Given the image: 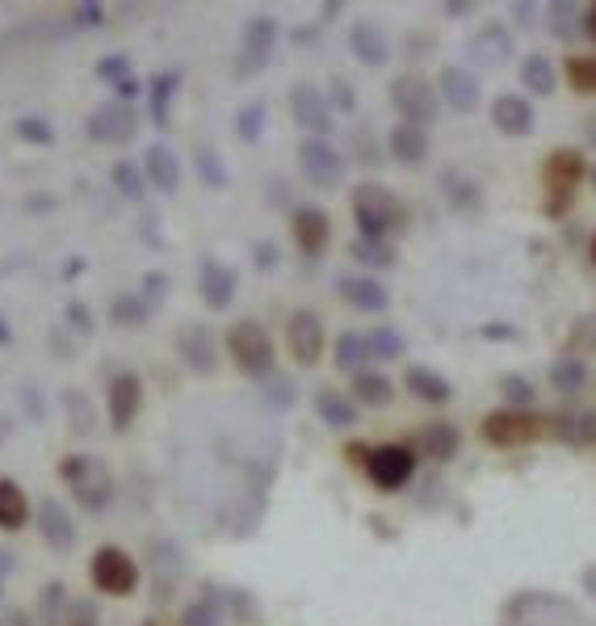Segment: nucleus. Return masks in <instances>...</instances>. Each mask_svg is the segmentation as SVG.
<instances>
[{"label":"nucleus","instance_id":"nucleus-44","mask_svg":"<svg viewBox=\"0 0 596 626\" xmlns=\"http://www.w3.org/2000/svg\"><path fill=\"white\" fill-rule=\"evenodd\" d=\"M567 80L575 93H596V55H572L567 59Z\"/></svg>","mask_w":596,"mask_h":626},{"label":"nucleus","instance_id":"nucleus-18","mask_svg":"<svg viewBox=\"0 0 596 626\" xmlns=\"http://www.w3.org/2000/svg\"><path fill=\"white\" fill-rule=\"evenodd\" d=\"M273 47H278V22L273 18H252L244 25V55H239L236 72H257Z\"/></svg>","mask_w":596,"mask_h":626},{"label":"nucleus","instance_id":"nucleus-40","mask_svg":"<svg viewBox=\"0 0 596 626\" xmlns=\"http://www.w3.org/2000/svg\"><path fill=\"white\" fill-rule=\"evenodd\" d=\"M68 593H64V584H55L50 580L47 589L38 593V623L43 626H64V618H68Z\"/></svg>","mask_w":596,"mask_h":626},{"label":"nucleus","instance_id":"nucleus-7","mask_svg":"<svg viewBox=\"0 0 596 626\" xmlns=\"http://www.w3.org/2000/svg\"><path fill=\"white\" fill-rule=\"evenodd\" d=\"M366 476L379 483L382 492H400L416 476V450L412 446H379L366 455Z\"/></svg>","mask_w":596,"mask_h":626},{"label":"nucleus","instance_id":"nucleus-19","mask_svg":"<svg viewBox=\"0 0 596 626\" xmlns=\"http://www.w3.org/2000/svg\"><path fill=\"white\" fill-rule=\"evenodd\" d=\"M139 169H144V181L151 190H160V193L181 190V160H177V152L168 144H147Z\"/></svg>","mask_w":596,"mask_h":626},{"label":"nucleus","instance_id":"nucleus-4","mask_svg":"<svg viewBox=\"0 0 596 626\" xmlns=\"http://www.w3.org/2000/svg\"><path fill=\"white\" fill-rule=\"evenodd\" d=\"M89 577H93L97 593H105V597H131L139 589V563H135V555H126L122 547L105 543V547H97L93 563H89Z\"/></svg>","mask_w":596,"mask_h":626},{"label":"nucleus","instance_id":"nucleus-56","mask_svg":"<svg viewBox=\"0 0 596 626\" xmlns=\"http://www.w3.org/2000/svg\"><path fill=\"white\" fill-rule=\"evenodd\" d=\"M483 337L487 340H513L517 337V328H513V324H487V328H483Z\"/></svg>","mask_w":596,"mask_h":626},{"label":"nucleus","instance_id":"nucleus-50","mask_svg":"<svg viewBox=\"0 0 596 626\" xmlns=\"http://www.w3.org/2000/svg\"><path fill=\"white\" fill-rule=\"evenodd\" d=\"M97 76L105 80V85H119L131 76V59L126 55H105V59H97Z\"/></svg>","mask_w":596,"mask_h":626},{"label":"nucleus","instance_id":"nucleus-60","mask_svg":"<svg viewBox=\"0 0 596 626\" xmlns=\"http://www.w3.org/2000/svg\"><path fill=\"white\" fill-rule=\"evenodd\" d=\"M593 261H596V236H593Z\"/></svg>","mask_w":596,"mask_h":626},{"label":"nucleus","instance_id":"nucleus-42","mask_svg":"<svg viewBox=\"0 0 596 626\" xmlns=\"http://www.w3.org/2000/svg\"><path fill=\"white\" fill-rule=\"evenodd\" d=\"M13 135L30 147H50L55 144V126H50L43 114H25V119L13 122Z\"/></svg>","mask_w":596,"mask_h":626},{"label":"nucleus","instance_id":"nucleus-47","mask_svg":"<svg viewBox=\"0 0 596 626\" xmlns=\"http://www.w3.org/2000/svg\"><path fill=\"white\" fill-rule=\"evenodd\" d=\"M366 340H370V354H374V358H400V354H404V337H400L391 324L374 328Z\"/></svg>","mask_w":596,"mask_h":626},{"label":"nucleus","instance_id":"nucleus-58","mask_svg":"<svg viewBox=\"0 0 596 626\" xmlns=\"http://www.w3.org/2000/svg\"><path fill=\"white\" fill-rule=\"evenodd\" d=\"M4 345H13V324L0 315V349H4Z\"/></svg>","mask_w":596,"mask_h":626},{"label":"nucleus","instance_id":"nucleus-29","mask_svg":"<svg viewBox=\"0 0 596 626\" xmlns=\"http://www.w3.org/2000/svg\"><path fill=\"white\" fill-rule=\"evenodd\" d=\"M458 429H453L450 421H432V425H425L420 434H416V450L429 458H453L458 455Z\"/></svg>","mask_w":596,"mask_h":626},{"label":"nucleus","instance_id":"nucleus-27","mask_svg":"<svg viewBox=\"0 0 596 626\" xmlns=\"http://www.w3.org/2000/svg\"><path fill=\"white\" fill-rule=\"evenodd\" d=\"M407 391L416 395V400H425V404H450L453 387L446 375H437V370H429V366H407L404 375Z\"/></svg>","mask_w":596,"mask_h":626},{"label":"nucleus","instance_id":"nucleus-36","mask_svg":"<svg viewBox=\"0 0 596 626\" xmlns=\"http://www.w3.org/2000/svg\"><path fill=\"white\" fill-rule=\"evenodd\" d=\"M521 85L529 89V93H550V89H554V64H550V55H542V51L525 55L521 59Z\"/></svg>","mask_w":596,"mask_h":626},{"label":"nucleus","instance_id":"nucleus-43","mask_svg":"<svg viewBox=\"0 0 596 626\" xmlns=\"http://www.w3.org/2000/svg\"><path fill=\"white\" fill-rule=\"evenodd\" d=\"M110 181H114V190H119L122 198H144V190H147L144 169H139V165H131V160H114Z\"/></svg>","mask_w":596,"mask_h":626},{"label":"nucleus","instance_id":"nucleus-49","mask_svg":"<svg viewBox=\"0 0 596 626\" xmlns=\"http://www.w3.org/2000/svg\"><path fill=\"white\" fill-rule=\"evenodd\" d=\"M504 400H508V409L517 412L525 409V404H533V387H529V379H521V375H504Z\"/></svg>","mask_w":596,"mask_h":626},{"label":"nucleus","instance_id":"nucleus-59","mask_svg":"<svg viewBox=\"0 0 596 626\" xmlns=\"http://www.w3.org/2000/svg\"><path fill=\"white\" fill-rule=\"evenodd\" d=\"M366 455H370L366 446H349V450H345V458H353V462H366Z\"/></svg>","mask_w":596,"mask_h":626},{"label":"nucleus","instance_id":"nucleus-24","mask_svg":"<svg viewBox=\"0 0 596 626\" xmlns=\"http://www.w3.org/2000/svg\"><path fill=\"white\" fill-rule=\"evenodd\" d=\"M340 299L358 312H386L391 308V290L379 278H340Z\"/></svg>","mask_w":596,"mask_h":626},{"label":"nucleus","instance_id":"nucleus-35","mask_svg":"<svg viewBox=\"0 0 596 626\" xmlns=\"http://www.w3.org/2000/svg\"><path fill=\"white\" fill-rule=\"evenodd\" d=\"M391 395H395L391 379L370 375V370L353 375V400H358V404H366V409H382V404H391Z\"/></svg>","mask_w":596,"mask_h":626},{"label":"nucleus","instance_id":"nucleus-12","mask_svg":"<svg viewBox=\"0 0 596 626\" xmlns=\"http://www.w3.org/2000/svg\"><path fill=\"white\" fill-rule=\"evenodd\" d=\"M105 409H110V425L114 429H131V421L144 409V379L135 370H122L105 387Z\"/></svg>","mask_w":596,"mask_h":626},{"label":"nucleus","instance_id":"nucleus-31","mask_svg":"<svg viewBox=\"0 0 596 626\" xmlns=\"http://www.w3.org/2000/svg\"><path fill=\"white\" fill-rule=\"evenodd\" d=\"M64 416H68V429H72L76 437L97 434V409L80 387H68V391H64Z\"/></svg>","mask_w":596,"mask_h":626},{"label":"nucleus","instance_id":"nucleus-5","mask_svg":"<svg viewBox=\"0 0 596 626\" xmlns=\"http://www.w3.org/2000/svg\"><path fill=\"white\" fill-rule=\"evenodd\" d=\"M542 181H547V211L550 215H563L572 206L575 186L584 181V156L572 152V147L554 152L547 160V169H542Z\"/></svg>","mask_w":596,"mask_h":626},{"label":"nucleus","instance_id":"nucleus-39","mask_svg":"<svg viewBox=\"0 0 596 626\" xmlns=\"http://www.w3.org/2000/svg\"><path fill=\"white\" fill-rule=\"evenodd\" d=\"M588 379V366L584 358H575V354H563V358L550 366V387H559V391H580Z\"/></svg>","mask_w":596,"mask_h":626},{"label":"nucleus","instance_id":"nucleus-6","mask_svg":"<svg viewBox=\"0 0 596 626\" xmlns=\"http://www.w3.org/2000/svg\"><path fill=\"white\" fill-rule=\"evenodd\" d=\"M391 105L400 110V119L407 126H429L437 119V110H441V101H437V89H432L429 80H420V76H400L395 85H391Z\"/></svg>","mask_w":596,"mask_h":626},{"label":"nucleus","instance_id":"nucleus-32","mask_svg":"<svg viewBox=\"0 0 596 626\" xmlns=\"http://www.w3.org/2000/svg\"><path fill=\"white\" fill-rule=\"evenodd\" d=\"M333 349H336V366H340V370H349V375H361V370H366V361L374 358L366 333H340Z\"/></svg>","mask_w":596,"mask_h":626},{"label":"nucleus","instance_id":"nucleus-13","mask_svg":"<svg viewBox=\"0 0 596 626\" xmlns=\"http://www.w3.org/2000/svg\"><path fill=\"white\" fill-rule=\"evenodd\" d=\"M236 287H239V273L227 266V261L202 257V266H198V294H202V303H206L211 312H227L232 299H236Z\"/></svg>","mask_w":596,"mask_h":626},{"label":"nucleus","instance_id":"nucleus-20","mask_svg":"<svg viewBox=\"0 0 596 626\" xmlns=\"http://www.w3.org/2000/svg\"><path fill=\"white\" fill-rule=\"evenodd\" d=\"M349 51H353V59H358V64H366V68H382V64L391 59L386 34H382V25H374V22H353V25H349Z\"/></svg>","mask_w":596,"mask_h":626},{"label":"nucleus","instance_id":"nucleus-15","mask_svg":"<svg viewBox=\"0 0 596 626\" xmlns=\"http://www.w3.org/2000/svg\"><path fill=\"white\" fill-rule=\"evenodd\" d=\"M34 517H38V534H43V543H47L50 551L68 555L76 547V522L68 505L59 501V496H43L38 508H34Z\"/></svg>","mask_w":596,"mask_h":626},{"label":"nucleus","instance_id":"nucleus-51","mask_svg":"<svg viewBox=\"0 0 596 626\" xmlns=\"http://www.w3.org/2000/svg\"><path fill=\"white\" fill-rule=\"evenodd\" d=\"M101 623V614H97V602H72L68 605V618H64V626H97Z\"/></svg>","mask_w":596,"mask_h":626},{"label":"nucleus","instance_id":"nucleus-9","mask_svg":"<svg viewBox=\"0 0 596 626\" xmlns=\"http://www.w3.org/2000/svg\"><path fill=\"white\" fill-rule=\"evenodd\" d=\"M85 126H89V139L97 144H131L139 131V114L126 101H101Z\"/></svg>","mask_w":596,"mask_h":626},{"label":"nucleus","instance_id":"nucleus-57","mask_svg":"<svg viewBox=\"0 0 596 626\" xmlns=\"http://www.w3.org/2000/svg\"><path fill=\"white\" fill-rule=\"evenodd\" d=\"M580 30L588 34V43L596 47V4H593V9H584V13H580Z\"/></svg>","mask_w":596,"mask_h":626},{"label":"nucleus","instance_id":"nucleus-25","mask_svg":"<svg viewBox=\"0 0 596 626\" xmlns=\"http://www.w3.org/2000/svg\"><path fill=\"white\" fill-rule=\"evenodd\" d=\"M386 147H391V156H395L400 165H425V160H429V131L400 122V126L386 135Z\"/></svg>","mask_w":596,"mask_h":626},{"label":"nucleus","instance_id":"nucleus-23","mask_svg":"<svg viewBox=\"0 0 596 626\" xmlns=\"http://www.w3.org/2000/svg\"><path fill=\"white\" fill-rule=\"evenodd\" d=\"M441 97L450 101V110L458 114H475L479 110V80L466 68H441Z\"/></svg>","mask_w":596,"mask_h":626},{"label":"nucleus","instance_id":"nucleus-14","mask_svg":"<svg viewBox=\"0 0 596 626\" xmlns=\"http://www.w3.org/2000/svg\"><path fill=\"white\" fill-rule=\"evenodd\" d=\"M290 119L299 122L311 139H324L333 131V105H328V97L319 93L315 85H299L290 93Z\"/></svg>","mask_w":596,"mask_h":626},{"label":"nucleus","instance_id":"nucleus-37","mask_svg":"<svg viewBox=\"0 0 596 626\" xmlns=\"http://www.w3.org/2000/svg\"><path fill=\"white\" fill-rule=\"evenodd\" d=\"M193 165L202 172V186H206V190H227V186H232V172H227V165H223V156H218L215 147H198V152H193Z\"/></svg>","mask_w":596,"mask_h":626},{"label":"nucleus","instance_id":"nucleus-38","mask_svg":"<svg viewBox=\"0 0 596 626\" xmlns=\"http://www.w3.org/2000/svg\"><path fill=\"white\" fill-rule=\"evenodd\" d=\"M223 623V593H202L181 610V626H218Z\"/></svg>","mask_w":596,"mask_h":626},{"label":"nucleus","instance_id":"nucleus-53","mask_svg":"<svg viewBox=\"0 0 596 626\" xmlns=\"http://www.w3.org/2000/svg\"><path fill=\"white\" fill-rule=\"evenodd\" d=\"M252 266H257V269H273V266H278V244H273V241L257 244V248H252Z\"/></svg>","mask_w":596,"mask_h":626},{"label":"nucleus","instance_id":"nucleus-11","mask_svg":"<svg viewBox=\"0 0 596 626\" xmlns=\"http://www.w3.org/2000/svg\"><path fill=\"white\" fill-rule=\"evenodd\" d=\"M324 320L311 312V308H299V312L286 320V349L290 358L299 366H315L319 354H324Z\"/></svg>","mask_w":596,"mask_h":626},{"label":"nucleus","instance_id":"nucleus-28","mask_svg":"<svg viewBox=\"0 0 596 626\" xmlns=\"http://www.w3.org/2000/svg\"><path fill=\"white\" fill-rule=\"evenodd\" d=\"M25 522H30V496L18 480L0 476V530H22Z\"/></svg>","mask_w":596,"mask_h":626},{"label":"nucleus","instance_id":"nucleus-8","mask_svg":"<svg viewBox=\"0 0 596 626\" xmlns=\"http://www.w3.org/2000/svg\"><path fill=\"white\" fill-rule=\"evenodd\" d=\"M299 169L315 190H336L345 181V156L328 139H311L307 135L303 147H299Z\"/></svg>","mask_w":596,"mask_h":626},{"label":"nucleus","instance_id":"nucleus-1","mask_svg":"<svg viewBox=\"0 0 596 626\" xmlns=\"http://www.w3.org/2000/svg\"><path fill=\"white\" fill-rule=\"evenodd\" d=\"M59 476H64V483L72 488V496L80 501V508H89V513H105V508L114 505L119 483H114V471L105 467V458L68 455L64 462H59Z\"/></svg>","mask_w":596,"mask_h":626},{"label":"nucleus","instance_id":"nucleus-52","mask_svg":"<svg viewBox=\"0 0 596 626\" xmlns=\"http://www.w3.org/2000/svg\"><path fill=\"white\" fill-rule=\"evenodd\" d=\"M72 22L85 25V30H93V25L105 22V4H97V0H85V4H76L72 9Z\"/></svg>","mask_w":596,"mask_h":626},{"label":"nucleus","instance_id":"nucleus-30","mask_svg":"<svg viewBox=\"0 0 596 626\" xmlns=\"http://www.w3.org/2000/svg\"><path fill=\"white\" fill-rule=\"evenodd\" d=\"M550 434L563 437L567 446H593L596 441V412H567L550 421Z\"/></svg>","mask_w":596,"mask_h":626},{"label":"nucleus","instance_id":"nucleus-26","mask_svg":"<svg viewBox=\"0 0 596 626\" xmlns=\"http://www.w3.org/2000/svg\"><path fill=\"white\" fill-rule=\"evenodd\" d=\"M315 412H319V421L333 425V429L358 425V404H353L345 391H336V387H319V391H315Z\"/></svg>","mask_w":596,"mask_h":626},{"label":"nucleus","instance_id":"nucleus-55","mask_svg":"<svg viewBox=\"0 0 596 626\" xmlns=\"http://www.w3.org/2000/svg\"><path fill=\"white\" fill-rule=\"evenodd\" d=\"M333 110H353V89L345 85V80H333V101H328Z\"/></svg>","mask_w":596,"mask_h":626},{"label":"nucleus","instance_id":"nucleus-34","mask_svg":"<svg viewBox=\"0 0 596 626\" xmlns=\"http://www.w3.org/2000/svg\"><path fill=\"white\" fill-rule=\"evenodd\" d=\"M110 320H114L119 328H144L147 320H151V308H147L135 290H126V294H114V299H110Z\"/></svg>","mask_w":596,"mask_h":626},{"label":"nucleus","instance_id":"nucleus-22","mask_svg":"<svg viewBox=\"0 0 596 626\" xmlns=\"http://www.w3.org/2000/svg\"><path fill=\"white\" fill-rule=\"evenodd\" d=\"M492 122L504 135H529L533 131V105L517 93H501L492 101Z\"/></svg>","mask_w":596,"mask_h":626},{"label":"nucleus","instance_id":"nucleus-48","mask_svg":"<svg viewBox=\"0 0 596 626\" xmlns=\"http://www.w3.org/2000/svg\"><path fill=\"white\" fill-rule=\"evenodd\" d=\"M64 320H68V328H72V333H80V337H93V333H97L93 312H89V303H80V299H68Z\"/></svg>","mask_w":596,"mask_h":626},{"label":"nucleus","instance_id":"nucleus-61","mask_svg":"<svg viewBox=\"0 0 596 626\" xmlns=\"http://www.w3.org/2000/svg\"><path fill=\"white\" fill-rule=\"evenodd\" d=\"M593 186H596V172H593Z\"/></svg>","mask_w":596,"mask_h":626},{"label":"nucleus","instance_id":"nucleus-16","mask_svg":"<svg viewBox=\"0 0 596 626\" xmlns=\"http://www.w3.org/2000/svg\"><path fill=\"white\" fill-rule=\"evenodd\" d=\"M177 354H181V361L190 366L193 375H211L218 366L215 333H211L206 324H185V328L177 333Z\"/></svg>","mask_w":596,"mask_h":626},{"label":"nucleus","instance_id":"nucleus-17","mask_svg":"<svg viewBox=\"0 0 596 626\" xmlns=\"http://www.w3.org/2000/svg\"><path fill=\"white\" fill-rule=\"evenodd\" d=\"M290 232H294L299 253L319 257L328 248V241H333V219H328V211H319V206H299L294 219H290Z\"/></svg>","mask_w":596,"mask_h":626},{"label":"nucleus","instance_id":"nucleus-46","mask_svg":"<svg viewBox=\"0 0 596 626\" xmlns=\"http://www.w3.org/2000/svg\"><path fill=\"white\" fill-rule=\"evenodd\" d=\"M139 299H144L147 308H151V312H156V308H160V303H165L168 299V290H172V278H168L165 269H147L144 273V282H139Z\"/></svg>","mask_w":596,"mask_h":626},{"label":"nucleus","instance_id":"nucleus-54","mask_svg":"<svg viewBox=\"0 0 596 626\" xmlns=\"http://www.w3.org/2000/svg\"><path fill=\"white\" fill-rule=\"evenodd\" d=\"M139 93H144V80H139V76H126V80L114 85V101H126V105H131V97H139Z\"/></svg>","mask_w":596,"mask_h":626},{"label":"nucleus","instance_id":"nucleus-33","mask_svg":"<svg viewBox=\"0 0 596 626\" xmlns=\"http://www.w3.org/2000/svg\"><path fill=\"white\" fill-rule=\"evenodd\" d=\"M508 51H513V38H508V30H501V25H483V34L471 38V55L483 59V64H504Z\"/></svg>","mask_w":596,"mask_h":626},{"label":"nucleus","instance_id":"nucleus-21","mask_svg":"<svg viewBox=\"0 0 596 626\" xmlns=\"http://www.w3.org/2000/svg\"><path fill=\"white\" fill-rule=\"evenodd\" d=\"M144 93H147V119L156 122L160 131H165L168 122H172V101H177V93H181V72H160V76H151L144 85Z\"/></svg>","mask_w":596,"mask_h":626},{"label":"nucleus","instance_id":"nucleus-3","mask_svg":"<svg viewBox=\"0 0 596 626\" xmlns=\"http://www.w3.org/2000/svg\"><path fill=\"white\" fill-rule=\"evenodd\" d=\"M227 354L239 366V375H248V379H269L278 370L273 337L265 333V324H257V320H239V324L227 328Z\"/></svg>","mask_w":596,"mask_h":626},{"label":"nucleus","instance_id":"nucleus-10","mask_svg":"<svg viewBox=\"0 0 596 626\" xmlns=\"http://www.w3.org/2000/svg\"><path fill=\"white\" fill-rule=\"evenodd\" d=\"M533 437H542V421L538 416H529V412H513V409H501L492 412V416H483V441H492V446H529Z\"/></svg>","mask_w":596,"mask_h":626},{"label":"nucleus","instance_id":"nucleus-45","mask_svg":"<svg viewBox=\"0 0 596 626\" xmlns=\"http://www.w3.org/2000/svg\"><path fill=\"white\" fill-rule=\"evenodd\" d=\"M265 131V105L261 101H252V105H244L236 114V135L244 139V144H257Z\"/></svg>","mask_w":596,"mask_h":626},{"label":"nucleus","instance_id":"nucleus-2","mask_svg":"<svg viewBox=\"0 0 596 626\" xmlns=\"http://www.w3.org/2000/svg\"><path fill=\"white\" fill-rule=\"evenodd\" d=\"M353 219H358V227H361V241H386L391 232L404 227L407 211L391 190L366 181V186L353 190Z\"/></svg>","mask_w":596,"mask_h":626},{"label":"nucleus","instance_id":"nucleus-41","mask_svg":"<svg viewBox=\"0 0 596 626\" xmlns=\"http://www.w3.org/2000/svg\"><path fill=\"white\" fill-rule=\"evenodd\" d=\"M349 257L353 261H361V266H370V269H391L395 266V253H391V244L386 241H353L349 244Z\"/></svg>","mask_w":596,"mask_h":626}]
</instances>
